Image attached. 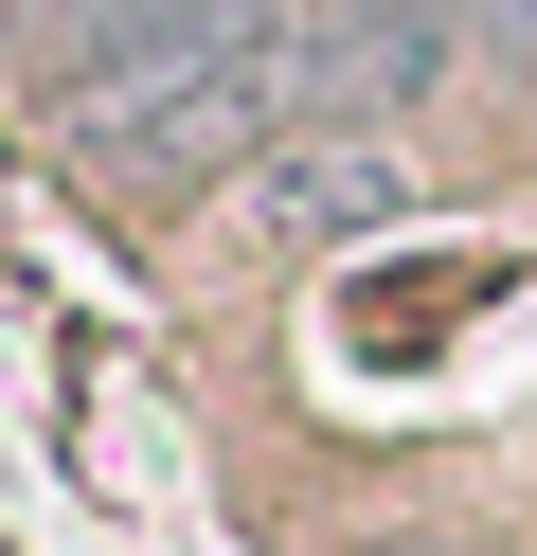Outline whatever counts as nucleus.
Wrapping results in <instances>:
<instances>
[{
	"label": "nucleus",
	"instance_id": "obj_1",
	"mask_svg": "<svg viewBox=\"0 0 537 556\" xmlns=\"http://www.w3.org/2000/svg\"><path fill=\"white\" fill-rule=\"evenodd\" d=\"M286 37H305V0H143V18L54 54V109L107 180L179 198V180H215L233 144L286 126Z\"/></svg>",
	"mask_w": 537,
	"mask_h": 556
},
{
	"label": "nucleus",
	"instance_id": "obj_3",
	"mask_svg": "<svg viewBox=\"0 0 537 556\" xmlns=\"http://www.w3.org/2000/svg\"><path fill=\"white\" fill-rule=\"evenodd\" d=\"M394 216H412L394 126H305V144L251 180V233H269V252H341V233H394Z\"/></svg>",
	"mask_w": 537,
	"mask_h": 556
},
{
	"label": "nucleus",
	"instance_id": "obj_2",
	"mask_svg": "<svg viewBox=\"0 0 537 556\" xmlns=\"http://www.w3.org/2000/svg\"><path fill=\"white\" fill-rule=\"evenodd\" d=\"M465 37H484V0H305V37H286V126H394L412 90H448Z\"/></svg>",
	"mask_w": 537,
	"mask_h": 556
},
{
	"label": "nucleus",
	"instance_id": "obj_4",
	"mask_svg": "<svg viewBox=\"0 0 537 556\" xmlns=\"http://www.w3.org/2000/svg\"><path fill=\"white\" fill-rule=\"evenodd\" d=\"M465 54H484L501 90H537V0H484V37H465Z\"/></svg>",
	"mask_w": 537,
	"mask_h": 556
}]
</instances>
